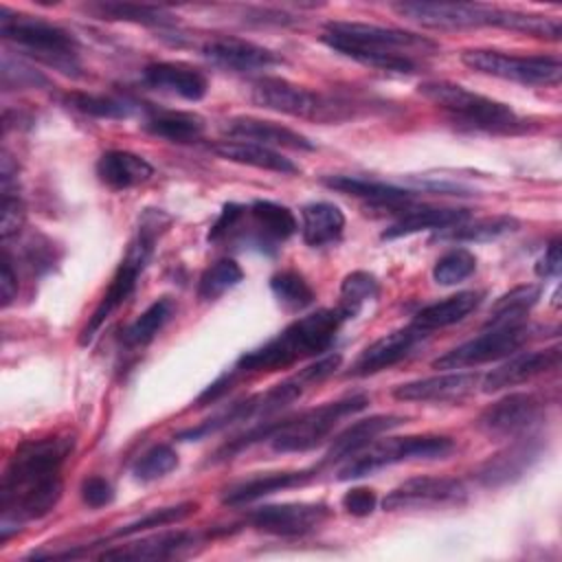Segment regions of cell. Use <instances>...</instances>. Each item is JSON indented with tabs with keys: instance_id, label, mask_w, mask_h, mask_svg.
I'll return each mask as SVG.
<instances>
[{
	"instance_id": "obj_41",
	"label": "cell",
	"mask_w": 562,
	"mask_h": 562,
	"mask_svg": "<svg viewBox=\"0 0 562 562\" xmlns=\"http://www.w3.org/2000/svg\"><path fill=\"white\" fill-rule=\"evenodd\" d=\"M244 279V270L235 259H217L213 266H209L198 283V296L202 301H215L231 288H235Z\"/></svg>"
},
{
	"instance_id": "obj_32",
	"label": "cell",
	"mask_w": 562,
	"mask_h": 562,
	"mask_svg": "<svg viewBox=\"0 0 562 562\" xmlns=\"http://www.w3.org/2000/svg\"><path fill=\"white\" fill-rule=\"evenodd\" d=\"M143 127L158 136L165 138L169 143H195L202 138L204 134V119L195 112H187V110H154Z\"/></svg>"
},
{
	"instance_id": "obj_5",
	"label": "cell",
	"mask_w": 562,
	"mask_h": 562,
	"mask_svg": "<svg viewBox=\"0 0 562 562\" xmlns=\"http://www.w3.org/2000/svg\"><path fill=\"white\" fill-rule=\"evenodd\" d=\"M417 92L432 105L443 110L452 123L465 130L487 134H516L525 132L529 125L507 103H501L452 81H424L417 86Z\"/></svg>"
},
{
	"instance_id": "obj_31",
	"label": "cell",
	"mask_w": 562,
	"mask_h": 562,
	"mask_svg": "<svg viewBox=\"0 0 562 562\" xmlns=\"http://www.w3.org/2000/svg\"><path fill=\"white\" fill-rule=\"evenodd\" d=\"M323 184L347 195L364 198L373 206H397L413 198V191L408 189H402L382 180L360 178V176H325Z\"/></svg>"
},
{
	"instance_id": "obj_26",
	"label": "cell",
	"mask_w": 562,
	"mask_h": 562,
	"mask_svg": "<svg viewBox=\"0 0 562 562\" xmlns=\"http://www.w3.org/2000/svg\"><path fill=\"white\" fill-rule=\"evenodd\" d=\"M97 176L108 189L123 191L147 182L154 176V167L138 154L125 149H110L99 156Z\"/></svg>"
},
{
	"instance_id": "obj_3",
	"label": "cell",
	"mask_w": 562,
	"mask_h": 562,
	"mask_svg": "<svg viewBox=\"0 0 562 562\" xmlns=\"http://www.w3.org/2000/svg\"><path fill=\"white\" fill-rule=\"evenodd\" d=\"M342 323L345 318L336 307L301 316L294 323H290L283 331H279L274 338L241 353L237 362L231 367V371L237 378H241L248 373L279 371L303 358L321 356L331 347Z\"/></svg>"
},
{
	"instance_id": "obj_15",
	"label": "cell",
	"mask_w": 562,
	"mask_h": 562,
	"mask_svg": "<svg viewBox=\"0 0 562 562\" xmlns=\"http://www.w3.org/2000/svg\"><path fill=\"white\" fill-rule=\"evenodd\" d=\"M329 516L325 503H279L263 505L248 514V525L270 536H305L321 527Z\"/></svg>"
},
{
	"instance_id": "obj_19",
	"label": "cell",
	"mask_w": 562,
	"mask_h": 562,
	"mask_svg": "<svg viewBox=\"0 0 562 562\" xmlns=\"http://www.w3.org/2000/svg\"><path fill=\"white\" fill-rule=\"evenodd\" d=\"M428 336L426 331H422L419 327H415L413 323L400 329H393L389 334H384L382 338H378L375 342H371L353 362L351 367V375H373L382 369L393 367L395 362L404 360L411 349L424 338Z\"/></svg>"
},
{
	"instance_id": "obj_47",
	"label": "cell",
	"mask_w": 562,
	"mask_h": 562,
	"mask_svg": "<svg viewBox=\"0 0 562 562\" xmlns=\"http://www.w3.org/2000/svg\"><path fill=\"white\" fill-rule=\"evenodd\" d=\"M81 501L88 507H92V509L105 507V505H110L114 501V487L103 476H88L81 483Z\"/></svg>"
},
{
	"instance_id": "obj_33",
	"label": "cell",
	"mask_w": 562,
	"mask_h": 562,
	"mask_svg": "<svg viewBox=\"0 0 562 562\" xmlns=\"http://www.w3.org/2000/svg\"><path fill=\"white\" fill-rule=\"evenodd\" d=\"M301 235L307 246H325L340 239L345 228L342 211L331 202H310L301 209Z\"/></svg>"
},
{
	"instance_id": "obj_13",
	"label": "cell",
	"mask_w": 562,
	"mask_h": 562,
	"mask_svg": "<svg viewBox=\"0 0 562 562\" xmlns=\"http://www.w3.org/2000/svg\"><path fill=\"white\" fill-rule=\"evenodd\" d=\"M544 413L538 393H507L481 411L476 428L492 439H516L525 435Z\"/></svg>"
},
{
	"instance_id": "obj_18",
	"label": "cell",
	"mask_w": 562,
	"mask_h": 562,
	"mask_svg": "<svg viewBox=\"0 0 562 562\" xmlns=\"http://www.w3.org/2000/svg\"><path fill=\"white\" fill-rule=\"evenodd\" d=\"M479 384V373L450 371L404 382L393 389V397L400 402H461L472 395Z\"/></svg>"
},
{
	"instance_id": "obj_11",
	"label": "cell",
	"mask_w": 562,
	"mask_h": 562,
	"mask_svg": "<svg viewBox=\"0 0 562 562\" xmlns=\"http://www.w3.org/2000/svg\"><path fill=\"white\" fill-rule=\"evenodd\" d=\"M391 9L419 26L454 31L501 24V7L479 2H395Z\"/></svg>"
},
{
	"instance_id": "obj_27",
	"label": "cell",
	"mask_w": 562,
	"mask_h": 562,
	"mask_svg": "<svg viewBox=\"0 0 562 562\" xmlns=\"http://www.w3.org/2000/svg\"><path fill=\"white\" fill-rule=\"evenodd\" d=\"M213 151L220 158H226L231 162H239V165H248L255 169H263V171H274V173H299L301 167L296 162H292L290 158H285L281 151L259 145V143H250V140H220L213 145Z\"/></svg>"
},
{
	"instance_id": "obj_8",
	"label": "cell",
	"mask_w": 562,
	"mask_h": 562,
	"mask_svg": "<svg viewBox=\"0 0 562 562\" xmlns=\"http://www.w3.org/2000/svg\"><path fill=\"white\" fill-rule=\"evenodd\" d=\"M454 450V441L446 435H408V437H389L364 448L356 459H349L340 470V481L362 479L382 468L402 463V461H422V459H446Z\"/></svg>"
},
{
	"instance_id": "obj_2",
	"label": "cell",
	"mask_w": 562,
	"mask_h": 562,
	"mask_svg": "<svg viewBox=\"0 0 562 562\" xmlns=\"http://www.w3.org/2000/svg\"><path fill=\"white\" fill-rule=\"evenodd\" d=\"M321 42L358 64L402 75L417 70L415 57L432 55L439 50V44L426 35L395 26L342 20L327 22Z\"/></svg>"
},
{
	"instance_id": "obj_12",
	"label": "cell",
	"mask_w": 562,
	"mask_h": 562,
	"mask_svg": "<svg viewBox=\"0 0 562 562\" xmlns=\"http://www.w3.org/2000/svg\"><path fill=\"white\" fill-rule=\"evenodd\" d=\"M468 487L454 476H413L393 487L382 498L384 512L404 509H439L463 505Z\"/></svg>"
},
{
	"instance_id": "obj_25",
	"label": "cell",
	"mask_w": 562,
	"mask_h": 562,
	"mask_svg": "<svg viewBox=\"0 0 562 562\" xmlns=\"http://www.w3.org/2000/svg\"><path fill=\"white\" fill-rule=\"evenodd\" d=\"M321 468L314 465L312 470H294V472H270V474H261V476H252L246 479L237 485H233L231 490H226L222 503L228 507H239V505H248L255 503L268 494L281 492V490H290V487H301L305 483H310L316 472Z\"/></svg>"
},
{
	"instance_id": "obj_24",
	"label": "cell",
	"mask_w": 562,
	"mask_h": 562,
	"mask_svg": "<svg viewBox=\"0 0 562 562\" xmlns=\"http://www.w3.org/2000/svg\"><path fill=\"white\" fill-rule=\"evenodd\" d=\"M143 81L154 90L180 97L184 101H200L209 90L204 72L178 61H154L145 66Z\"/></svg>"
},
{
	"instance_id": "obj_4",
	"label": "cell",
	"mask_w": 562,
	"mask_h": 562,
	"mask_svg": "<svg viewBox=\"0 0 562 562\" xmlns=\"http://www.w3.org/2000/svg\"><path fill=\"white\" fill-rule=\"evenodd\" d=\"M169 224H171V217L165 211H158V209L143 211V215L138 220L136 235L130 241L125 257L121 259L103 299L99 301V305L94 307L86 327L81 329V336H79L81 345H90L92 338L97 336V331L103 327V323L132 296L138 274L147 268V263L154 255L156 241L167 231Z\"/></svg>"
},
{
	"instance_id": "obj_43",
	"label": "cell",
	"mask_w": 562,
	"mask_h": 562,
	"mask_svg": "<svg viewBox=\"0 0 562 562\" xmlns=\"http://www.w3.org/2000/svg\"><path fill=\"white\" fill-rule=\"evenodd\" d=\"M476 270V257L468 248H450L432 266V279L439 285H457L472 277Z\"/></svg>"
},
{
	"instance_id": "obj_49",
	"label": "cell",
	"mask_w": 562,
	"mask_h": 562,
	"mask_svg": "<svg viewBox=\"0 0 562 562\" xmlns=\"http://www.w3.org/2000/svg\"><path fill=\"white\" fill-rule=\"evenodd\" d=\"M244 213H246V206H241V204H235V202L224 204L217 222L209 231V241H222L224 237H228L237 228Z\"/></svg>"
},
{
	"instance_id": "obj_35",
	"label": "cell",
	"mask_w": 562,
	"mask_h": 562,
	"mask_svg": "<svg viewBox=\"0 0 562 562\" xmlns=\"http://www.w3.org/2000/svg\"><path fill=\"white\" fill-rule=\"evenodd\" d=\"M64 103L86 116L92 119H130L136 112V101L127 97H114V94H92V92H68L64 97Z\"/></svg>"
},
{
	"instance_id": "obj_45",
	"label": "cell",
	"mask_w": 562,
	"mask_h": 562,
	"mask_svg": "<svg viewBox=\"0 0 562 562\" xmlns=\"http://www.w3.org/2000/svg\"><path fill=\"white\" fill-rule=\"evenodd\" d=\"M48 86V79L35 70L33 66L11 57L9 50L2 55V88L4 90H22V88H40Z\"/></svg>"
},
{
	"instance_id": "obj_14",
	"label": "cell",
	"mask_w": 562,
	"mask_h": 562,
	"mask_svg": "<svg viewBox=\"0 0 562 562\" xmlns=\"http://www.w3.org/2000/svg\"><path fill=\"white\" fill-rule=\"evenodd\" d=\"M250 101L263 110L325 123V94L312 92L283 77H259L252 81Z\"/></svg>"
},
{
	"instance_id": "obj_46",
	"label": "cell",
	"mask_w": 562,
	"mask_h": 562,
	"mask_svg": "<svg viewBox=\"0 0 562 562\" xmlns=\"http://www.w3.org/2000/svg\"><path fill=\"white\" fill-rule=\"evenodd\" d=\"M24 202L20 200L18 191H13L11 184H2V239H9L11 235H18V231L24 224Z\"/></svg>"
},
{
	"instance_id": "obj_51",
	"label": "cell",
	"mask_w": 562,
	"mask_h": 562,
	"mask_svg": "<svg viewBox=\"0 0 562 562\" xmlns=\"http://www.w3.org/2000/svg\"><path fill=\"white\" fill-rule=\"evenodd\" d=\"M0 294H2V307H7L15 294H18V274L13 272L9 252L2 255V272H0Z\"/></svg>"
},
{
	"instance_id": "obj_50",
	"label": "cell",
	"mask_w": 562,
	"mask_h": 562,
	"mask_svg": "<svg viewBox=\"0 0 562 562\" xmlns=\"http://www.w3.org/2000/svg\"><path fill=\"white\" fill-rule=\"evenodd\" d=\"M562 268V252H560V239L549 241V246L544 248V255L536 261V274L542 279H551L558 277Z\"/></svg>"
},
{
	"instance_id": "obj_9",
	"label": "cell",
	"mask_w": 562,
	"mask_h": 562,
	"mask_svg": "<svg viewBox=\"0 0 562 562\" xmlns=\"http://www.w3.org/2000/svg\"><path fill=\"white\" fill-rule=\"evenodd\" d=\"M461 61L474 72L522 86H558L562 79V64L555 55H514L492 48H468L461 53Z\"/></svg>"
},
{
	"instance_id": "obj_16",
	"label": "cell",
	"mask_w": 562,
	"mask_h": 562,
	"mask_svg": "<svg viewBox=\"0 0 562 562\" xmlns=\"http://www.w3.org/2000/svg\"><path fill=\"white\" fill-rule=\"evenodd\" d=\"M202 57L213 66L233 72H252V70H270L274 66H283L285 59L255 42L241 37H213L202 44Z\"/></svg>"
},
{
	"instance_id": "obj_29",
	"label": "cell",
	"mask_w": 562,
	"mask_h": 562,
	"mask_svg": "<svg viewBox=\"0 0 562 562\" xmlns=\"http://www.w3.org/2000/svg\"><path fill=\"white\" fill-rule=\"evenodd\" d=\"M465 220H470L468 209H432V206L406 209L400 215V220L393 222L382 233V239H397V237L415 235L422 231H443V228H452Z\"/></svg>"
},
{
	"instance_id": "obj_23",
	"label": "cell",
	"mask_w": 562,
	"mask_h": 562,
	"mask_svg": "<svg viewBox=\"0 0 562 562\" xmlns=\"http://www.w3.org/2000/svg\"><path fill=\"white\" fill-rule=\"evenodd\" d=\"M224 132L235 138V140H250V143H259L266 147H288V149H299V151H312L314 143L296 132L290 130L285 125H279L274 121H263V119H255V116H235L228 119L224 125Z\"/></svg>"
},
{
	"instance_id": "obj_10",
	"label": "cell",
	"mask_w": 562,
	"mask_h": 562,
	"mask_svg": "<svg viewBox=\"0 0 562 562\" xmlns=\"http://www.w3.org/2000/svg\"><path fill=\"white\" fill-rule=\"evenodd\" d=\"M531 336H533V327L527 321L485 325L483 334L446 351L432 362V367L465 369V367H479L485 362H496L516 353L525 342L531 340Z\"/></svg>"
},
{
	"instance_id": "obj_40",
	"label": "cell",
	"mask_w": 562,
	"mask_h": 562,
	"mask_svg": "<svg viewBox=\"0 0 562 562\" xmlns=\"http://www.w3.org/2000/svg\"><path fill=\"white\" fill-rule=\"evenodd\" d=\"M270 290L279 305L288 312H301L316 299L314 288L299 270H281L270 277Z\"/></svg>"
},
{
	"instance_id": "obj_42",
	"label": "cell",
	"mask_w": 562,
	"mask_h": 562,
	"mask_svg": "<svg viewBox=\"0 0 562 562\" xmlns=\"http://www.w3.org/2000/svg\"><path fill=\"white\" fill-rule=\"evenodd\" d=\"M198 512V503L193 501H184V503H178V505H169V507H160V509H151L147 512L145 516L127 522L125 527L116 529L114 536L116 538H127V536H134V533H140V531H147V529H156V527H167V525H173V522H182L184 518H189L191 514Z\"/></svg>"
},
{
	"instance_id": "obj_34",
	"label": "cell",
	"mask_w": 562,
	"mask_h": 562,
	"mask_svg": "<svg viewBox=\"0 0 562 562\" xmlns=\"http://www.w3.org/2000/svg\"><path fill=\"white\" fill-rule=\"evenodd\" d=\"M99 20H116V22H134L143 26H169L176 18L158 4H140V2H90L83 7Z\"/></svg>"
},
{
	"instance_id": "obj_17",
	"label": "cell",
	"mask_w": 562,
	"mask_h": 562,
	"mask_svg": "<svg viewBox=\"0 0 562 562\" xmlns=\"http://www.w3.org/2000/svg\"><path fill=\"white\" fill-rule=\"evenodd\" d=\"M562 351L560 347H547V349H533V351H516L505 358L496 369H492L483 380L481 389L485 393L503 391L509 386H518L525 382H531L538 375L551 373L560 367Z\"/></svg>"
},
{
	"instance_id": "obj_38",
	"label": "cell",
	"mask_w": 562,
	"mask_h": 562,
	"mask_svg": "<svg viewBox=\"0 0 562 562\" xmlns=\"http://www.w3.org/2000/svg\"><path fill=\"white\" fill-rule=\"evenodd\" d=\"M378 294L380 283L375 274L367 270H353L340 283V303L336 305V310L342 314L345 321L356 318L369 301L378 299Z\"/></svg>"
},
{
	"instance_id": "obj_36",
	"label": "cell",
	"mask_w": 562,
	"mask_h": 562,
	"mask_svg": "<svg viewBox=\"0 0 562 562\" xmlns=\"http://www.w3.org/2000/svg\"><path fill=\"white\" fill-rule=\"evenodd\" d=\"M520 222L514 215H492V217H479L474 222H461L452 228H446V233H441V239H452V241H492L498 239L503 235H509L514 231H518Z\"/></svg>"
},
{
	"instance_id": "obj_48",
	"label": "cell",
	"mask_w": 562,
	"mask_h": 562,
	"mask_svg": "<svg viewBox=\"0 0 562 562\" xmlns=\"http://www.w3.org/2000/svg\"><path fill=\"white\" fill-rule=\"evenodd\" d=\"M342 509L351 516L364 518L369 514H373L375 505H378V496L371 487H353L342 496Z\"/></svg>"
},
{
	"instance_id": "obj_44",
	"label": "cell",
	"mask_w": 562,
	"mask_h": 562,
	"mask_svg": "<svg viewBox=\"0 0 562 562\" xmlns=\"http://www.w3.org/2000/svg\"><path fill=\"white\" fill-rule=\"evenodd\" d=\"M176 465H178L176 450L169 443H156L143 457H138V461L132 468V474L138 481H156L169 474L171 470H176Z\"/></svg>"
},
{
	"instance_id": "obj_37",
	"label": "cell",
	"mask_w": 562,
	"mask_h": 562,
	"mask_svg": "<svg viewBox=\"0 0 562 562\" xmlns=\"http://www.w3.org/2000/svg\"><path fill=\"white\" fill-rule=\"evenodd\" d=\"M176 312V303L169 296L156 299L125 331H123V342L130 347H145L149 345L158 331L171 321Z\"/></svg>"
},
{
	"instance_id": "obj_7",
	"label": "cell",
	"mask_w": 562,
	"mask_h": 562,
	"mask_svg": "<svg viewBox=\"0 0 562 562\" xmlns=\"http://www.w3.org/2000/svg\"><path fill=\"white\" fill-rule=\"evenodd\" d=\"M367 404L369 397L364 393H353L334 402H325L294 417L279 419L268 441L277 452H307L323 443L338 426V422L360 413L362 408H367Z\"/></svg>"
},
{
	"instance_id": "obj_6",
	"label": "cell",
	"mask_w": 562,
	"mask_h": 562,
	"mask_svg": "<svg viewBox=\"0 0 562 562\" xmlns=\"http://www.w3.org/2000/svg\"><path fill=\"white\" fill-rule=\"evenodd\" d=\"M0 35L15 44L24 55L35 57L68 77L81 75L77 40L53 22L0 7Z\"/></svg>"
},
{
	"instance_id": "obj_39",
	"label": "cell",
	"mask_w": 562,
	"mask_h": 562,
	"mask_svg": "<svg viewBox=\"0 0 562 562\" xmlns=\"http://www.w3.org/2000/svg\"><path fill=\"white\" fill-rule=\"evenodd\" d=\"M542 288L538 283H525L516 285L514 290L501 294L492 310H490V321L487 325H501V323H512V321H525L527 312L540 301Z\"/></svg>"
},
{
	"instance_id": "obj_30",
	"label": "cell",
	"mask_w": 562,
	"mask_h": 562,
	"mask_svg": "<svg viewBox=\"0 0 562 562\" xmlns=\"http://www.w3.org/2000/svg\"><path fill=\"white\" fill-rule=\"evenodd\" d=\"M483 301V292L479 290H463L457 292L452 296H446L443 301L430 303L426 307H422L415 318L413 325L419 327L422 331H432V329H441L448 325H454L459 321H463L468 314H472Z\"/></svg>"
},
{
	"instance_id": "obj_1",
	"label": "cell",
	"mask_w": 562,
	"mask_h": 562,
	"mask_svg": "<svg viewBox=\"0 0 562 562\" xmlns=\"http://www.w3.org/2000/svg\"><path fill=\"white\" fill-rule=\"evenodd\" d=\"M75 448V437L53 435L20 443L9 459L0 485L2 542L11 527L20 529L26 520L44 518L61 498V465Z\"/></svg>"
},
{
	"instance_id": "obj_28",
	"label": "cell",
	"mask_w": 562,
	"mask_h": 562,
	"mask_svg": "<svg viewBox=\"0 0 562 562\" xmlns=\"http://www.w3.org/2000/svg\"><path fill=\"white\" fill-rule=\"evenodd\" d=\"M248 215L255 224L252 241L257 246H272V244L285 241L299 228L294 213L285 204H279L272 200H255L248 206Z\"/></svg>"
},
{
	"instance_id": "obj_22",
	"label": "cell",
	"mask_w": 562,
	"mask_h": 562,
	"mask_svg": "<svg viewBox=\"0 0 562 562\" xmlns=\"http://www.w3.org/2000/svg\"><path fill=\"white\" fill-rule=\"evenodd\" d=\"M518 441L512 443L509 448H505L503 452L490 457L476 472V479L481 481V485L485 487H498L505 483H512L516 479H520L529 465L540 457V441H536V437H516Z\"/></svg>"
},
{
	"instance_id": "obj_21",
	"label": "cell",
	"mask_w": 562,
	"mask_h": 562,
	"mask_svg": "<svg viewBox=\"0 0 562 562\" xmlns=\"http://www.w3.org/2000/svg\"><path fill=\"white\" fill-rule=\"evenodd\" d=\"M200 542L193 531H167L121 544L101 553L103 560H171L182 558Z\"/></svg>"
},
{
	"instance_id": "obj_20",
	"label": "cell",
	"mask_w": 562,
	"mask_h": 562,
	"mask_svg": "<svg viewBox=\"0 0 562 562\" xmlns=\"http://www.w3.org/2000/svg\"><path fill=\"white\" fill-rule=\"evenodd\" d=\"M404 422H406V417H402V415H371L367 419H358V422L349 424L331 441V446L325 452V457L321 459L318 468L334 465V463H340V461H349L351 457H356L364 448H369L380 435L389 432L391 428H397Z\"/></svg>"
}]
</instances>
